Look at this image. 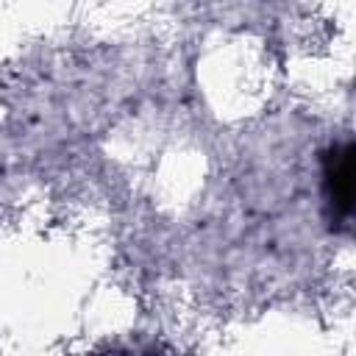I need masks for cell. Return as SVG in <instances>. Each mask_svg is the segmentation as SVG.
I'll return each mask as SVG.
<instances>
[{"label":"cell","mask_w":356,"mask_h":356,"mask_svg":"<svg viewBox=\"0 0 356 356\" xmlns=\"http://www.w3.org/2000/svg\"><path fill=\"white\" fill-rule=\"evenodd\" d=\"M325 197L331 206V217L345 220L353 209V147L334 145L325 153Z\"/></svg>","instance_id":"1"}]
</instances>
